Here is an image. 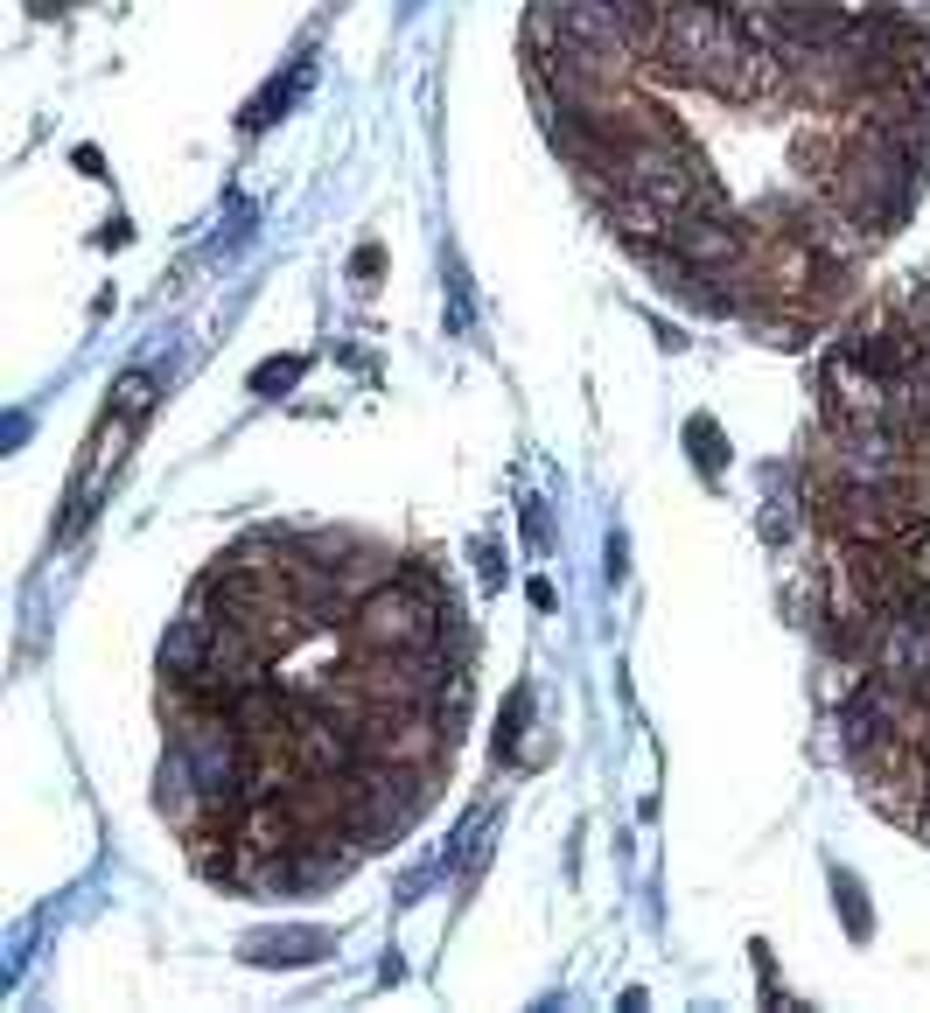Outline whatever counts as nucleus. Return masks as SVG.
<instances>
[{"instance_id": "1", "label": "nucleus", "mask_w": 930, "mask_h": 1013, "mask_svg": "<svg viewBox=\"0 0 930 1013\" xmlns=\"http://www.w3.org/2000/svg\"><path fill=\"white\" fill-rule=\"evenodd\" d=\"M448 622H455V601L441 595V581L421 560H406L385 587H371L350 608L344 637H350V650H421L434 637H448Z\"/></svg>"}, {"instance_id": "2", "label": "nucleus", "mask_w": 930, "mask_h": 1013, "mask_svg": "<svg viewBox=\"0 0 930 1013\" xmlns=\"http://www.w3.org/2000/svg\"><path fill=\"white\" fill-rule=\"evenodd\" d=\"M742 22H749V14L720 8V0H672V8L658 14V35H651V56H643V64H651L658 78H672V85H699V91H707L714 64L728 56V43L742 35Z\"/></svg>"}, {"instance_id": "3", "label": "nucleus", "mask_w": 930, "mask_h": 1013, "mask_svg": "<svg viewBox=\"0 0 930 1013\" xmlns=\"http://www.w3.org/2000/svg\"><path fill=\"white\" fill-rule=\"evenodd\" d=\"M832 587H847L861 608H875V616H909V608L930 601V573L917 560V545H840V573H832Z\"/></svg>"}, {"instance_id": "4", "label": "nucleus", "mask_w": 930, "mask_h": 1013, "mask_svg": "<svg viewBox=\"0 0 930 1013\" xmlns=\"http://www.w3.org/2000/svg\"><path fill=\"white\" fill-rule=\"evenodd\" d=\"M755 29H763L784 56H797V49H840L853 35V8H840V0H776V8L755 14Z\"/></svg>"}, {"instance_id": "5", "label": "nucleus", "mask_w": 930, "mask_h": 1013, "mask_svg": "<svg viewBox=\"0 0 930 1013\" xmlns=\"http://www.w3.org/2000/svg\"><path fill=\"white\" fill-rule=\"evenodd\" d=\"M664 252L686 266V273H720V266H735V259L749 252V232L728 217V210H699V217H679L672 224Z\"/></svg>"}, {"instance_id": "6", "label": "nucleus", "mask_w": 930, "mask_h": 1013, "mask_svg": "<svg viewBox=\"0 0 930 1013\" xmlns=\"http://www.w3.org/2000/svg\"><path fill=\"white\" fill-rule=\"evenodd\" d=\"M211 643H217V616L203 601H189L161 637V693H189L211 664Z\"/></svg>"}, {"instance_id": "7", "label": "nucleus", "mask_w": 930, "mask_h": 1013, "mask_svg": "<svg viewBox=\"0 0 930 1013\" xmlns=\"http://www.w3.org/2000/svg\"><path fill=\"white\" fill-rule=\"evenodd\" d=\"M329 950H336L329 930H259V936H245V958L253 965H315Z\"/></svg>"}, {"instance_id": "8", "label": "nucleus", "mask_w": 930, "mask_h": 1013, "mask_svg": "<svg viewBox=\"0 0 930 1013\" xmlns=\"http://www.w3.org/2000/svg\"><path fill=\"white\" fill-rule=\"evenodd\" d=\"M301 371H309V357H273V364L253 371V392H259V398H288V392L301 385Z\"/></svg>"}, {"instance_id": "9", "label": "nucleus", "mask_w": 930, "mask_h": 1013, "mask_svg": "<svg viewBox=\"0 0 930 1013\" xmlns=\"http://www.w3.org/2000/svg\"><path fill=\"white\" fill-rule=\"evenodd\" d=\"M686 441H693V462H699V475H720L728 448H720V427H714L707 413H699V419H686Z\"/></svg>"}, {"instance_id": "10", "label": "nucleus", "mask_w": 930, "mask_h": 1013, "mask_svg": "<svg viewBox=\"0 0 930 1013\" xmlns=\"http://www.w3.org/2000/svg\"><path fill=\"white\" fill-rule=\"evenodd\" d=\"M112 406H120L126 419H147V406H155V378H147V371H126L120 385H112Z\"/></svg>"}, {"instance_id": "11", "label": "nucleus", "mask_w": 930, "mask_h": 1013, "mask_svg": "<svg viewBox=\"0 0 930 1013\" xmlns=\"http://www.w3.org/2000/svg\"><path fill=\"white\" fill-rule=\"evenodd\" d=\"M832 894H840V909H847V930H853V936L875 930V923H867V902H861V881H853V874H832Z\"/></svg>"}, {"instance_id": "12", "label": "nucleus", "mask_w": 930, "mask_h": 1013, "mask_svg": "<svg viewBox=\"0 0 930 1013\" xmlns=\"http://www.w3.org/2000/svg\"><path fill=\"white\" fill-rule=\"evenodd\" d=\"M378 266H385V252H378V245H357V259H350V280H357V286H378Z\"/></svg>"}, {"instance_id": "13", "label": "nucleus", "mask_w": 930, "mask_h": 1013, "mask_svg": "<svg viewBox=\"0 0 930 1013\" xmlns=\"http://www.w3.org/2000/svg\"><path fill=\"white\" fill-rule=\"evenodd\" d=\"M70 8V0H35V14H64Z\"/></svg>"}]
</instances>
